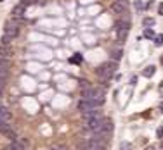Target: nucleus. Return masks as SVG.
I'll return each mask as SVG.
<instances>
[{"mask_svg": "<svg viewBox=\"0 0 163 150\" xmlns=\"http://www.w3.org/2000/svg\"><path fill=\"white\" fill-rule=\"evenodd\" d=\"M114 28H116V31H128L130 21L128 19H118L116 22H114Z\"/></svg>", "mask_w": 163, "mask_h": 150, "instance_id": "nucleus-5", "label": "nucleus"}, {"mask_svg": "<svg viewBox=\"0 0 163 150\" xmlns=\"http://www.w3.org/2000/svg\"><path fill=\"white\" fill-rule=\"evenodd\" d=\"M146 36H148V38H155V33H153L151 29H148V31H146Z\"/></svg>", "mask_w": 163, "mask_h": 150, "instance_id": "nucleus-17", "label": "nucleus"}, {"mask_svg": "<svg viewBox=\"0 0 163 150\" xmlns=\"http://www.w3.org/2000/svg\"><path fill=\"white\" fill-rule=\"evenodd\" d=\"M163 43V36H158V38H156V45H161Z\"/></svg>", "mask_w": 163, "mask_h": 150, "instance_id": "nucleus-18", "label": "nucleus"}, {"mask_svg": "<svg viewBox=\"0 0 163 150\" xmlns=\"http://www.w3.org/2000/svg\"><path fill=\"white\" fill-rule=\"evenodd\" d=\"M111 9H113L114 12L123 14L125 10H127V4H125V2H114L113 5H111Z\"/></svg>", "mask_w": 163, "mask_h": 150, "instance_id": "nucleus-7", "label": "nucleus"}, {"mask_svg": "<svg viewBox=\"0 0 163 150\" xmlns=\"http://www.w3.org/2000/svg\"><path fill=\"white\" fill-rule=\"evenodd\" d=\"M155 71H156V68H155V66H148V68H146L144 71H142V74L146 76V78H151V76L155 74Z\"/></svg>", "mask_w": 163, "mask_h": 150, "instance_id": "nucleus-11", "label": "nucleus"}, {"mask_svg": "<svg viewBox=\"0 0 163 150\" xmlns=\"http://www.w3.org/2000/svg\"><path fill=\"white\" fill-rule=\"evenodd\" d=\"M113 69H114L113 64L106 62V64H102V66H99V68L96 69V73H97L99 78H108L109 74H113Z\"/></svg>", "mask_w": 163, "mask_h": 150, "instance_id": "nucleus-3", "label": "nucleus"}, {"mask_svg": "<svg viewBox=\"0 0 163 150\" xmlns=\"http://www.w3.org/2000/svg\"><path fill=\"white\" fill-rule=\"evenodd\" d=\"M125 33L127 31H118V40H125Z\"/></svg>", "mask_w": 163, "mask_h": 150, "instance_id": "nucleus-15", "label": "nucleus"}, {"mask_svg": "<svg viewBox=\"0 0 163 150\" xmlns=\"http://www.w3.org/2000/svg\"><path fill=\"white\" fill-rule=\"evenodd\" d=\"M11 38H9V36H5V34H4V36H2V47H9V45H11Z\"/></svg>", "mask_w": 163, "mask_h": 150, "instance_id": "nucleus-13", "label": "nucleus"}, {"mask_svg": "<svg viewBox=\"0 0 163 150\" xmlns=\"http://www.w3.org/2000/svg\"><path fill=\"white\" fill-rule=\"evenodd\" d=\"M83 117H85V121H90V119H97V117H101L99 110H89V112H83Z\"/></svg>", "mask_w": 163, "mask_h": 150, "instance_id": "nucleus-8", "label": "nucleus"}, {"mask_svg": "<svg viewBox=\"0 0 163 150\" xmlns=\"http://www.w3.org/2000/svg\"><path fill=\"white\" fill-rule=\"evenodd\" d=\"M120 150H130V145H128V143H121Z\"/></svg>", "mask_w": 163, "mask_h": 150, "instance_id": "nucleus-16", "label": "nucleus"}, {"mask_svg": "<svg viewBox=\"0 0 163 150\" xmlns=\"http://www.w3.org/2000/svg\"><path fill=\"white\" fill-rule=\"evenodd\" d=\"M153 24V19H146V26H151Z\"/></svg>", "mask_w": 163, "mask_h": 150, "instance_id": "nucleus-20", "label": "nucleus"}, {"mask_svg": "<svg viewBox=\"0 0 163 150\" xmlns=\"http://www.w3.org/2000/svg\"><path fill=\"white\" fill-rule=\"evenodd\" d=\"M97 107H99V105L96 102H92V100H83V98L78 104V109L82 110V114H83V112H89V110H96Z\"/></svg>", "mask_w": 163, "mask_h": 150, "instance_id": "nucleus-4", "label": "nucleus"}, {"mask_svg": "<svg viewBox=\"0 0 163 150\" xmlns=\"http://www.w3.org/2000/svg\"><path fill=\"white\" fill-rule=\"evenodd\" d=\"M4 88H5V81H4V80H0V95L4 93Z\"/></svg>", "mask_w": 163, "mask_h": 150, "instance_id": "nucleus-14", "label": "nucleus"}, {"mask_svg": "<svg viewBox=\"0 0 163 150\" xmlns=\"http://www.w3.org/2000/svg\"><path fill=\"white\" fill-rule=\"evenodd\" d=\"M11 121V112L7 107H0V124H7Z\"/></svg>", "mask_w": 163, "mask_h": 150, "instance_id": "nucleus-6", "label": "nucleus"}, {"mask_svg": "<svg viewBox=\"0 0 163 150\" xmlns=\"http://www.w3.org/2000/svg\"><path fill=\"white\" fill-rule=\"evenodd\" d=\"M80 62H82V55H80V54H75V55H71V57H70V64L78 66Z\"/></svg>", "mask_w": 163, "mask_h": 150, "instance_id": "nucleus-12", "label": "nucleus"}, {"mask_svg": "<svg viewBox=\"0 0 163 150\" xmlns=\"http://www.w3.org/2000/svg\"><path fill=\"white\" fill-rule=\"evenodd\" d=\"M160 14H163V4L160 5Z\"/></svg>", "mask_w": 163, "mask_h": 150, "instance_id": "nucleus-21", "label": "nucleus"}, {"mask_svg": "<svg viewBox=\"0 0 163 150\" xmlns=\"http://www.w3.org/2000/svg\"><path fill=\"white\" fill-rule=\"evenodd\" d=\"M148 150H151V148H148Z\"/></svg>", "mask_w": 163, "mask_h": 150, "instance_id": "nucleus-24", "label": "nucleus"}, {"mask_svg": "<svg viewBox=\"0 0 163 150\" xmlns=\"http://www.w3.org/2000/svg\"><path fill=\"white\" fill-rule=\"evenodd\" d=\"M7 76H9V64H4V66H0V80L5 81Z\"/></svg>", "mask_w": 163, "mask_h": 150, "instance_id": "nucleus-10", "label": "nucleus"}, {"mask_svg": "<svg viewBox=\"0 0 163 150\" xmlns=\"http://www.w3.org/2000/svg\"><path fill=\"white\" fill-rule=\"evenodd\" d=\"M4 64H9V61H7V59H2V57H0V66H4Z\"/></svg>", "mask_w": 163, "mask_h": 150, "instance_id": "nucleus-19", "label": "nucleus"}, {"mask_svg": "<svg viewBox=\"0 0 163 150\" xmlns=\"http://www.w3.org/2000/svg\"><path fill=\"white\" fill-rule=\"evenodd\" d=\"M161 66H163V57H161Z\"/></svg>", "mask_w": 163, "mask_h": 150, "instance_id": "nucleus-23", "label": "nucleus"}, {"mask_svg": "<svg viewBox=\"0 0 163 150\" xmlns=\"http://www.w3.org/2000/svg\"><path fill=\"white\" fill-rule=\"evenodd\" d=\"M50 150H61V148H50Z\"/></svg>", "mask_w": 163, "mask_h": 150, "instance_id": "nucleus-22", "label": "nucleus"}, {"mask_svg": "<svg viewBox=\"0 0 163 150\" xmlns=\"http://www.w3.org/2000/svg\"><path fill=\"white\" fill-rule=\"evenodd\" d=\"M83 100H92L97 105H102L104 104V95L99 88H87L83 90Z\"/></svg>", "mask_w": 163, "mask_h": 150, "instance_id": "nucleus-1", "label": "nucleus"}, {"mask_svg": "<svg viewBox=\"0 0 163 150\" xmlns=\"http://www.w3.org/2000/svg\"><path fill=\"white\" fill-rule=\"evenodd\" d=\"M5 36H9L11 40L16 38L17 34H19V24H17V21H7V24H5Z\"/></svg>", "mask_w": 163, "mask_h": 150, "instance_id": "nucleus-2", "label": "nucleus"}, {"mask_svg": "<svg viewBox=\"0 0 163 150\" xmlns=\"http://www.w3.org/2000/svg\"><path fill=\"white\" fill-rule=\"evenodd\" d=\"M11 55H12V52H11V48L9 47H0V57H2V59H7L9 61Z\"/></svg>", "mask_w": 163, "mask_h": 150, "instance_id": "nucleus-9", "label": "nucleus"}]
</instances>
